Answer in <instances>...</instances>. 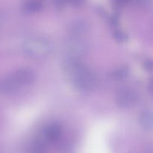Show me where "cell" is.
Instances as JSON below:
<instances>
[{
    "label": "cell",
    "instance_id": "cell-2",
    "mask_svg": "<svg viewBox=\"0 0 153 153\" xmlns=\"http://www.w3.org/2000/svg\"><path fill=\"white\" fill-rule=\"evenodd\" d=\"M64 49L68 58L80 59L88 52V45L80 37H71L64 43Z\"/></svg>",
    "mask_w": 153,
    "mask_h": 153
},
{
    "label": "cell",
    "instance_id": "cell-15",
    "mask_svg": "<svg viewBox=\"0 0 153 153\" xmlns=\"http://www.w3.org/2000/svg\"><path fill=\"white\" fill-rule=\"evenodd\" d=\"M70 1L71 4H73L74 6H79L83 2V0H70Z\"/></svg>",
    "mask_w": 153,
    "mask_h": 153
},
{
    "label": "cell",
    "instance_id": "cell-4",
    "mask_svg": "<svg viewBox=\"0 0 153 153\" xmlns=\"http://www.w3.org/2000/svg\"><path fill=\"white\" fill-rule=\"evenodd\" d=\"M139 100V96L134 90L129 88H123L117 91L116 95L117 105L122 108L133 107Z\"/></svg>",
    "mask_w": 153,
    "mask_h": 153
},
{
    "label": "cell",
    "instance_id": "cell-8",
    "mask_svg": "<svg viewBox=\"0 0 153 153\" xmlns=\"http://www.w3.org/2000/svg\"><path fill=\"white\" fill-rule=\"evenodd\" d=\"M89 26L88 22L83 19H76L72 22L68 27V31L72 37H79L88 31Z\"/></svg>",
    "mask_w": 153,
    "mask_h": 153
},
{
    "label": "cell",
    "instance_id": "cell-7",
    "mask_svg": "<svg viewBox=\"0 0 153 153\" xmlns=\"http://www.w3.org/2000/svg\"><path fill=\"white\" fill-rule=\"evenodd\" d=\"M19 87L13 76L5 77L0 80V94H13L19 89Z\"/></svg>",
    "mask_w": 153,
    "mask_h": 153
},
{
    "label": "cell",
    "instance_id": "cell-1",
    "mask_svg": "<svg viewBox=\"0 0 153 153\" xmlns=\"http://www.w3.org/2000/svg\"><path fill=\"white\" fill-rule=\"evenodd\" d=\"M52 44L43 37H33L27 39L22 46L24 55L33 59H41L49 56L52 52Z\"/></svg>",
    "mask_w": 153,
    "mask_h": 153
},
{
    "label": "cell",
    "instance_id": "cell-5",
    "mask_svg": "<svg viewBox=\"0 0 153 153\" xmlns=\"http://www.w3.org/2000/svg\"><path fill=\"white\" fill-rule=\"evenodd\" d=\"M87 68L85 65L82 63L80 59L76 58H68L63 62L62 70L66 75L73 79L80 72Z\"/></svg>",
    "mask_w": 153,
    "mask_h": 153
},
{
    "label": "cell",
    "instance_id": "cell-12",
    "mask_svg": "<svg viewBox=\"0 0 153 153\" xmlns=\"http://www.w3.org/2000/svg\"><path fill=\"white\" fill-rule=\"evenodd\" d=\"M128 74V69L126 67H122L117 69L113 73V78L115 79H123Z\"/></svg>",
    "mask_w": 153,
    "mask_h": 153
},
{
    "label": "cell",
    "instance_id": "cell-11",
    "mask_svg": "<svg viewBox=\"0 0 153 153\" xmlns=\"http://www.w3.org/2000/svg\"><path fill=\"white\" fill-rule=\"evenodd\" d=\"M42 8V3L37 0H31L23 5V11L26 13H34L40 11Z\"/></svg>",
    "mask_w": 153,
    "mask_h": 153
},
{
    "label": "cell",
    "instance_id": "cell-9",
    "mask_svg": "<svg viewBox=\"0 0 153 153\" xmlns=\"http://www.w3.org/2000/svg\"><path fill=\"white\" fill-rule=\"evenodd\" d=\"M61 128L58 124H50L45 128L43 131V135L49 141H55L58 140L61 136Z\"/></svg>",
    "mask_w": 153,
    "mask_h": 153
},
{
    "label": "cell",
    "instance_id": "cell-14",
    "mask_svg": "<svg viewBox=\"0 0 153 153\" xmlns=\"http://www.w3.org/2000/svg\"><path fill=\"white\" fill-rule=\"evenodd\" d=\"M143 66L147 71H153V60L146 59L143 62Z\"/></svg>",
    "mask_w": 153,
    "mask_h": 153
},
{
    "label": "cell",
    "instance_id": "cell-3",
    "mask_svg": "<svg viewBox=\"0 0 153 153\" xmlns=\"http://www.w3.org/2000/svg\"><path fill=\"white\" fill-rule=\"evenodd\" d=\"M73 81L75 87L82 92L92 91L97 84V77L88 68H85L73 78Z\"/></svg>",
    "mask_w": 153,
    "mask_h": 153
},
{
    "label": "cell",
    "instance_id": "cell-16",
    "mask_svg": "<svg viewBox=\"0 0 153 153\" xmlns=\"http://www.w3.org/2000/svg\"><path fill=\"white\" fill-rule=\"evenodd\" d=\"M116 1H117V3H119V4H124V3L127 2L128 0H116Z\"/></svg>",
    "mask_w": 153,
    "mask_h": 153
},
{
    "label": "cell",
    "instance_id": "cell-10",
    "mask_svg": "<svg viewBox=\"0 0 153 153\" xmlns=\"http://www.w3.org/2000/svg\"><path fill=\"white\" fill-rule=\"evenodd\" d=\"M140 127L145 131H149L153 128V113L149 110L143 111L139 117Z\"/></svg>",
    "mask_w": 153,
    "mask_h": 153
},
{
    "label": "cell",
    "instance_id": "cell-6",
    "mask_svg": "<svg viewBox=\"0 0 153 153\" xmlns=\"http://www.w3.org/2000/svg\"><path fill=\"white\" fill-rule=\"evenodd\" d=\"M12 76L19 86H28L32 85L36 79L34 72L28 68L20 69L15 72Z\"/></svg>",
    "mask_w": 153,
    "mask_h": 153
},
{
    "label": "cell",
    "instance_id": "cell-13",
    "mask_svg": "<svg viewBox=\"0 0 153 153\" xmlns=\"http://www.w3.org/2000/svg\"><path fill=\"white\" fill-rule=\"evenodd\" d=\"M114 37L119 42H126L128 40V35L121 30H117L116 31H114Z\"/></svg>",
    "mask_w": 153,
    "mask_h": 153
}]
</instances>
